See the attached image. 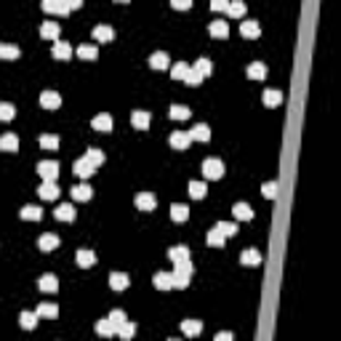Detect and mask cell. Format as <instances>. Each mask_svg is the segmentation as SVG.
I'll use <instances>...</instances> for the list:
<instances>
[{
    "mask_svg": "<svg viewBox=\"0 0 341 341\" xmlns=\"http://www.w3.org/2000/svg\"><path fill=\"white\" fill-rule=\"evenodd\" d=\"M232 213H235V221H251L253 219V211H251L248 203H235Z\"/></svg>",
    "mask_w": 341,
    "mask_h": 341,
    "instance_id": "7",
    "label": "cell"
},
{
    "mask_svg": "<svg viewBox=\"0 0 341 341\" xmlns=\"http://www.w3.org/2000/svg\"><path fill=\"white\" fill-rule=\"evenodd\" d=\"M168 259L173 261V264H179V261L189 259V248H187V245H173V248L168 251Z\"/></svg>",
    "mask_w": 341,
    "mask_h": 341,
    "instance_id": "22",
    "label": "cell"
},
{
    "mask_svg": "<svg viewBox=\"0 0 341 341\" xmlns=\"http://www.w3.org/2000/svg\"><path fill=\"white\" fill-rule=\"evenodd\" d=\"M134 333H136V325L134 323H128V320H123V323L120 325H117V336H120V339H131V336H134Z\"/></svg>",
    "mask_w": 341,
    "mask_h": 341,
    "instance_id": "40",
    "label": "cell"
},
{
    "mask_svg": "<svg viewBox=\"0 0 341 341\" xmlns=\"http://www.w3.org/2000/svg\"><path fill=\"white\" fill-rule=\"evenodd\" d=\"M35 312H37V317H56V314H59V307H56V304H40Z\"/></svg>",
    "mask_w": 341,
    "mask_h": 341,
    "instance_id": "44",
    "label": "cell"
},
{
    "mask_svg": "<svg viewBox=\"0 0 341 341\" xmlns=\"http://www.w3.org/2000/svg\"><path fill=\"white\" fill-rule=\"evenodd\" d=\"M170 219L179 221V224H181V221H187L189 219V208L181 205V203H173V205H170Z\"/></svg>",
    "mask_w": 341,
    "mask_h": 341,
    "instance_id": "20",
    "label": "cell"
},
{
    "mask_svg": "<svg viewBox=\"0 0 341 341\" xmlns=\"http://www.w3.org/2000/svg\"><path fill=\"white\" fill-rule=\"evenodd\" d=\"M37 173H40L43 181H56V176H59V163H56V160H40V163H37Z\"/></svg>",
    "mask_w": 341,
    "mask_h": 341,
    "instance_id": "2",
    "label": "cell"
},
{
    "mask_svg": "<svg viewBox=\"0 0 341 341\" xmlns=\"http://www.w3.org/2000/svg\"><path fill=\"white\" fill-rule=\"evenodd\" d=\"M72 170H75V176H80V179H88V176L96 173V166L88 160V157H80V160H75Z\"/></svg>",
    "mask_w": 341,
    "mask_h": 341,
    "instance_id": "4",
    "label": "cell"
},
{
    "mask_svg": "<svg viewBox=\"0 0 341 341\" xmlns=\"http://www.w3.org/2000/svg\"><path fill=\"white\" fill-rule=\"evenodd\" d=\"M96 333H99V336H104V339H109V336H115L117 333V328H115V323L109 317H104V320H99V323H96Z\"/></svg>",
    "mask_w": 341,
    "mask_h": 341,
    "instance_id": "15",
    "label": "cell"
},
{
    "mask_svg": "<svg viewBox=\"0 0 341 341\" xmlns=\"http://www.w3.org/2000/svg\"><path fill=\"white\" fill-rule=\"evenodd\" d=\"M72 198H75V200H80V203H85V200H91V198H94V189H91L88 184H77L75 189H72Z\"/></svg>",
    "mask_w": 341,
    "mask_h": 341,
    "instance_id": "27",
    "label": "cell"
},
{
    "mask_svg": "<svg viewBox=\"0 0 341 341\" xmlns=\"http://www.w3.org/2000/svg\"><path fill=\"white\" fill-rule=\"evenodd\" d=\"M216 229H219L224 238H232V235H238V221H219Z\"/></svg>",
    "mask_w": 341,
    "mask_h": 341,
    "instance_id": "38",
    "label": "cell"
},
{
    "mask_svg": "<svg viewBox=\"0 0 341 341\" xmlns=\"http://www.w3.org/2000/svg\"><path fill=\"white\" fill-rule=\"evenodd\" d=\"M117 3H128V0H117Z\"/></svg>",
    "mask_w": 341,
    "mask_h": 341,
    "instance_id": "58",
    "label": "cell"
},
{
    "mask_svg": "<svg viewBox=\"0 0 341 341\" xmlns=\"http://www.w3.org/2000/svg\"><path fill=\"white\" fill-rule=\"evenodd\" d=\"M149 120H152V115H149V112H141V109L131 115V123H134V128H139V131L149 128Z\"/></svg>",
    "mask_w": 341,
    "mask_h": 341,
    "instance_id": "18",
    "label": "cell"
},
{
    "mask_svg": "<svg viewBox=\"0 0 341 341\" xmlns=\"http://www.w3.org/2000/svg\"><path fill=\"white\" fill-rule=\"evenodd\" d=\"M19 325H22L24 331H32V328L37 325V312H22L19 314Z\"/></svg>",
    "mask_w": 341,
    "mask_h": 341,
    "instance_id": "29",
    "label": "cell"
},
{
    "mask_svg": "<svg viewBox=\"0 0 341 341\" xmlns=\"http://www.w3.org/2000/svg\"><path fill=\"white\" fill-rule=\"evenodd\" d=\"M40 35L45 37V40H59V24L56 22H45L40 27Z\"/></svg>",
    "mask_w": 341,
    "mask_h": 341,
    "instance_id": "30",
    "label": "cell"
},
{
    "mask_svg": "<svg viewBox=\"0 0 341 341\" xmlns=\"http://www.w3.org/2000/svg\"><path fill=\"white\" fill-rule=\"evenodd\" d=\"M109 320H112L115 328H117V325L123 323V320H126V312H123V309H112V312H109Z\"/></svg>",
    "mask_w": 341,
    "mask_h": 341,
    "instance_id": "54",
    "label": "cell"
},
{
    "mask_svg": "<svg viewBox=\"0 0 341 341\" xmlns=\"http://www.w3.org/2000/svg\"><path fill=\"white\" fill-rule=\"evenodd\" d=\"M56 219H59V221H75V208H72L69 203L59 205V208H56Z\"/></svg>",
    "mask_w": 341,
    "mask_h": 341,
    "instance_id": "34",
    "label": "cell"
},
{
    "mask_svg": "<svg viewBox=\"0 0 341 341\" xmlns=\"http://www.w3.org/2000/svg\"><path fill=\"white\" fill-rule=\"evenodd\" d=\"M187 69H189V64H187V62H179V64H173V69H170V77H173V80H184Z\"/></svg>",
    "mask_w": 341,
    "mask_h": 341,
    "instance_id": "45",
    "label": "cell"
},
{
    "mask_svg": "<svg viewBox=\"0 0 341 341\" xmlns=\"http://www.w3.org/2000/svg\"><path fill=\"white\" fill-rule=\"evenodd\" d=\"M0 149H3V152H16V149H19V139L14 134H5L3 139H0Z\"/></svg>",
    "mask_w": 341,
    "mask_h": 341,
    "instance_id": "31",
    "label": "cell"
},
{
    "mask_svg": "<svg viewBox=\"0 0 341 341\" xmlns=\"http://www.w3.org/2000/svg\"><path fill=\"white\" fill-rule=\"evenodd\" d=\"M170 280H173V288H187L189 285V277L181 272H170Z\"/></svg>",
    "mask_w": 341,
    "mask_h": 341,
    "instance_id": "51",
    "label": "cell"
},
{
    "mask_svg": "<svg viewBox=\"0 0 341 341\" xmlns=\"http://www.w3.org/2000/svg\"><path fill=\"white\" fill-rule=\"evenodd\" d=\"M37 248L40 251H54V248H59V238L56 235H40L37 238Z\"/></svg>",
    "mask_w": 341,
    "mask_h": 341,
    "instance_id": "21",
    "label": "cell"
},
{
    "mask_svg": "<svg viewBox=\"0 0 341 341\" xmlns=\"http://www.w3.org/2000/svg\"><path fill=\"white\" fill-rule=\"evenodd\" d=\"M51 54H54V59H64V62H67V59L72 56V48L67 43H62V40H54V51H51Z\"/></svg>",
    "mask_w": 341,
    "mask_h": 341,
    "instance_id": "26",
    "label": "cell"
},
{
    "mask_svg": "<svg viewBox=\"0 0 341 341\" xmlns=\"http://www.w3.org/2000/svg\"><path fill=\"white\" fill-rule=\"evenodd\" d=\"M227 14H229V16H235V19L245 16V3H242V0H232V3L227 5Z\"/></svg>",
    "mask_w": 341,
    "mask_h": 341,
    "instance_id": "37",
    "label": "cell"
},
{
    "mask_svg": "<svg viewBox=\"0 0 341 341\" xmlns=\"http://www.w3.org/2000/svg\"><path fill=\"white\" fill-rule=\"evenodd\" d=\"M261 192H264V198H277V181H267L264 187H261Z\"/></svg>",
    "mask_w": 341,
    "mask_h": 341,
    "instance_id": "52",
    "label": "cell"
},
{
    "mask_svg": "<svg viewBox=\"0 0 341 341\" xmlns=\"http://www.w3.org/2000/svg\"><path fill=\"white\" fill-rule=\"evenodd\" d=\"M227 5H229V0H211L213 11H227Z\"/></svg>",
    "mask_w": 341,
    "mask_h": 341,
    "instance_id": "55",
    "label": "cell"
},
{
    "mask_svg": "<svg viewBox=\"0 0 341 341\" xmlns=\"http://www.w3.org/2000/svg\"><path fill=\"white\" fill-rule=\"evenodd\" d=\"M85 157H88V160H91V163H94V166H96V168H99V166H102V163H104V152H102V149H96V147H91V149H88V152H85Z\"/></svg>",
    "mask_w": 341,
    "mask_h": 341,
    "instance_id": "50",
    "label": "cell"
},
{
    "mask_svg": "<svg viewBox=\"0 0 341 341\" xmlns=\"http://www.w3.org/2000/svg\"><path fill=\"white\" fill-rule=\"evenodd\" d=\"M283 102V94H280V91H264V104L267 107H277V104Z\"/></svg>",
    "mask_w": 341,
    "mask_h": 341,
    "instance_id": "41",
    "label": "cell"
},
{
    "mask_svg": "<svg viewBox=\"0 0 341 341\" xmlns=\"http://www.w3.org/2000/svg\"><path fill=\"white\" fill-rule=\"evenodd\" d=\"M195 69H198L203 77H208V75H211V72H213V64L208 62L205 56H203V59H198V64H195Z\"/></svg>",
    "mask_w": 341,
    "mask_h": 341,
    "instance_id": "48",
    "label": "cell"
},
{
    "mask_svg": "<svg viewBox=\"0 0 341 341\" xmlns=\"http://www.w3.org/2000/svg\"><path fill=\"white\" fill-rule=\"evenodd\" d=\"M37 288H40L43 293H56L59 291V280L54 274H43L40 280H37Z\"/></svg>",
    "mask_w": 341,
    "mask_h": 341,
    "instance_id": "10",
    "label": "cell"
},
{
    "mask_svg": "<svg viewBox=\"0 0 341 341\" xmlns=\"http://www.w3.org/2000/svg\"><path fill=\"white\" fill-rule=\"evenodd\" d=\"M170 8H176V11H187V8H192V0H170Z\"/></svg>",
    "mask_w": 341,
    "mask_h": 341,
    "instance_id": "53",
    "label": "cell"
},
{
    "mask_svg": "<svg viewBox=\"0 0 341 341\" xmlns=\"http://www.w3.org/2000/svg\"><path fill=\"white\" fill-rule=\"evenodd\" d=\"M136 208H139V211H155V208H157V198L152 192H139V195H136Z\"/></svg>",
    "mask_w": 341,
    "mask_h": 341,
    "instance_id": "5",
    "label": "cell"
},
{
    "mask_svg": "<svg viewBox=\"0 0 341 341\" xmlns=\"http://www.w3.org/2000/svg\"><path fill=\"white\" fill-rule=\"evenodd\" d=\"M240 261H242V264H248V267H253V264H261V253L256 251V248H248V251H242Z\"/></svg>",
    "mask_w": 341,
    "mask_h": 341,
    "instance_id": "32",
    "label": "cell"
},
{
    "mask_svg": "<svg viewBox=\"0 0 341 341\" xmlns=\"http://www.w3.org/2000/svg\"><path fill=\"white\" fill-rule=\"evenodd\" d=\"M14 115H16V107H14V104H8V102L0 104V120H3V123L14 120Z\"/></svg>",
    "mask_w": 341,
    "mask_h": 341,
    "instance_id": "43",
    "label": "cell"
},
{
    "mask_svg": "<svg viewBox=\"0 0 341 341\" xmlns=\"http://www.w3.org/2000/svg\"><path fill=\"white\" fill-rule=\"evenodd\" d=\"M248 77H251V80H264L267 77V67L261 62H253V64H248Z\"/></svg>",
    "mask_w": 341,
    "mask_h": 341,
    "instance_id": "19",
    "label": "cell"
},
{
    "mask_svg": "<svg viewBox=\"0 0 341 341\" xmlns=\"http://www.w3.org/2000/svg\"><path fill=\"white\" fill-rule=\"evenodd\" d=\"M184 83H187V85H200V83H203V75H200V72L195 69V67H189L187 75H184Z\"/></svg>",
    "mask_w": 341,
    "mask_h": 341,
    "instance_id": "49",
    "label": "cell"
},
{
    "mask_svg": "<svg viewBox=\"0 0 341 341\" xmlns=\"http://www.w3.org/2000/svg\"><path fill=\"white\" fill-rule=\"evenodd\" d=\"M208 32H211L213 37H221V40H224V37L229 35V24H227V22H211Z\"/></svg>",
    "mask_w": 341,
    "mask_h": 341,
    "instance_id": "33",
    "label": "cell"
},
{
    "mask_svg": "<svg viewBox=\"0 0 341 341\" xmlns=\"http://www.w3.org/2000/svg\"><path fill=\"white\" fill-rule=\"evenodd\" d=\"M77 56L80 59H96L99 56V48H96V45H80V48H77Z\"/></svg>",
    "mask_w": 341,
    "mask_h": 341,
    "instance_id": "47",
    "label": "cell"
},
{
    "mask_svg": "<svg viewBox=\"0 0 341 341\" xmlns=\"http://www.w3.org/2000/svg\"><path fill=\"white\" fill-rule=\"evenodd\" d=\"M152 283L157 291H170L173 288V280H170V272H157L155 277H152Z\"/></svg>",
    "mask_w": 341,
    "mask_h": 341,
    "instance_id": "16",
    "label": "cell"
},
{
    "mask_svg": "<svg viewBox=\"0 0 341 341\" xmlns=\"http://www.w3.org/2000/svg\"><path fill=\"white\" fill-rule=\"evenodd\" d=\"M19 54H22V51L16 48V45H0V59H19Z\"/></svg>",
    "mask_w": 341,
    "mask_h": 341,
    "instance_id": "46",
    "label": "cell"
},
{
    "mask_svg": "<svg viewBox=\"0 0 341 341\" xmlns=\"http://www.w3.org/2000/svg\"><path fill=\"white\" fill-rule=\"evenodd\" d=\"M128 283H131V280H128L126 272H112V274H109V285H112V291H126Z\"/></svg>",
    "mask_w": 341,
    "mask_h": 341,
    "instance_id": "14",
    "label": "cell"
},
{
    "mask_svg": "<svg viewBox=\"0 0 341 341\" xmlns=\"http://www.w3.org/2000/svg\"><path fill=\"white\" fill-rule=\"evenodd\" d=\"M224 240H227V238H224V235H221L216 227L211 229V232H208V238H205V242H208L211 248H221V245H224Z\"/></svg>",
    "mask_w": 341,
    "mask_h": 341,
    "instance_id": "36",
    "label": "cell"
},
{
    "mask_svg": "<svg viewBox=\"0 0 341 341\" xmlns=\"http://www.w3.org/2000/svg\"><path fill=\"white\" fill-rule=\"evenodd\" d=\"M96 131H102V134H109L112 131V117H109L107 112H102V115H96L94 117V123H91Z\"/></svg>",
    "mask_w": 341,
    "mask_h": 341,
    "instance_id": "12",
    "label": "cell"
},
{
    "mask_svg": "<svg viewBox=\"0 0 341 341\" xmlns=\"http://www.w3.org/2000/svg\"><path fill=\"white\" fill-rule=\"evenodd\" d=\"M37 195H40L43 200H56V198H59V187H56V181H43L40 189H37Z\"/></svg>",
    "mask_w": 341,
    "mask_h": 341,
    "instance_id": "9",
    "label": "cell"
},
{
    "mask_svg": "<svg viewBox=\"0 0 341 341\" xmlns=\"http://www.w3.org/2000/svg\"><path fill=\"white\" fill-rule=\"evenodd\" d=\"M115 37V30L109 27V24H99V27H94V40L99 43H109Z\"/></svg>",
    "mask_w": 341,
    "mask_h": 341,
    "instance_id": "8",
    "label": "cell"
},
{
    "mask_svg": "<svg viewBox=\"0 0 341 341\" xmlns=\"http://www.w3.org/2000/svg\"><path fill=\"white\" fill-rule=\"evenodd\" d=\"M149 67H152V69H166V67H168V54H163V51H155V54L149 56Z\"/></svg>",
    "mask_w": 341,
    "mask_h": 341,
    "instance_id": "28",
    "label": "cell"
},
{
    "mask_svg": "<svg viewBox=\"0 0 341 341\" xmlns=\"http://www.w3.org/2000/svg\"><path fill=\"white\" fill-rule=\"evenodd\" d=\"M240 35H242V37H259V35H261L259 22H242V24H240Z\"/></svg>",
    "mask_w": 341,
    "mask_h": 341,
    "instance_id": "24",
    "label": "cell"
},
{
    "mask_svg": "<svg viewBox=\"0 0 341 341\" xmlns=\"http://www.w3.org/2000/svg\"><path fill=\"white\" fill-rule=\"evenodd\" d=\"M43 11L45 14H54V16H67L69 8L64 5V0H40Z\"/></svg>",
    "mask_w": 341,
    "mask_h": 341,
    "instance_id": "3",
    "label": "cell"
},
{
    "mask_svg": "<svg viewBox=\"0 0 341 341\" xmlns=\"http://www.w3.org/2000/svg\"><path fill=\"white\" fill-rule=\"evenodd\" d=\"M205 192H208L205 181H189V195H192L195 200H203V198H205Z\"/></svg>",
    "mask_w": 341,
    "mask_h": 341,
    "instance_id": "35",
    "label": "cell"
},
{
    "mask_svg": "<svg viewBox=\"0 0 341 341\" xmlns=\"http://www.w3.org/2000/svg\"><path fill=\"white\" fill-rule=\"evenodd\" d=\"M181 331H184V336H200L203 323L200 320H184V323H181Z\"/></svg>",
    "mask_w": 341,
    "mask_h": 341,
    "instance_id": "23",
    "label": "cell"
},
{
    "mask_svg": "<svg viewBox=\"0 0 341 341\" xmlns=\"http://www.w3.org/2000/svg\"><path fill=\"white\" fill-rule=\"evenodd\" d=\"M189 144H192V139H189V134H184V131L170 134V147H173V149H187Z\"/></svg>",
    "mask_w": 341,
    "mask_h": 341,
    "instance_id": "13",
    "label": "cell"
},
{
    "mask_svg": "<svg viewBox=\"0 0 341 341\" xmlns=\"http://www.w3.org/2000/svg\"><path fill=\"white\" fill-rule=\"evenodd\" d=\"M170 120H187L189 117V107H181V104H173V107L168 109Z\"/></svg>",
    "mask_w": 341,
    "mask_h": 341,
    "instance_id": "39",
    "label": "cell"
},
{
    "mask_svg": "<svg viewBox=\"0 0 341 341\" xmlns=\"http://www.w3.org/2000/svg\"><path fill=\"white\" fill-rule=\"evenodd\" d=\"M75 261H77V267H94L96 264V253L94 251H85V248H80V251L75 253Z\"/></svg>",
    "mask_w": 341,
    "mask_h": 341,
    "instance_id": "11",
    "label": "cell"
},
{
    "mask_svg": "<svg viewBox=\"0 0 341 341\" xmlns=\"http://www.w3.org/2000/svg\"><path fill=\"white\" fill-rule=\"evenodd\" d=\"M19 216H22L24 221H37V219H43V211L37 205H24L22 211H19Z\"/></svg>",
    "mask_w": 341,
    "mask_h": 341,
    "instance_id": "25",
    "label": "cell"
},
{
    "mask_svg": "<svg viewBox=\"0 0 341 341\" xmlns=\"http://www.w3.org/2000/svg\"><path fill=\"white\" fill-rule=\"evenodd\" d=\"M203 176H205V179H221V176H224V163H221L219 157L203 160Z\"/></svg>",
    "mask_w": 341,
    "mask_h": 341,
    "instance_id": "1",
    "label": "cell"
},
{
    "mask_svg": "<svg viewBox=\"0 0 341 341\" xmlns=\"http://www.w3.org/2000/svg\"><path fill=\"white\" fill-rule=\"evenodd\" d=\"M229 339H232V333H227V331H224V333H219V336H216V341H229Z\"/></svg>",
    "mask_w": 341,
    "mask_h": 341,
    "instance_id": "57",
    "label": "cell"
},
{
    "mask_svg": "<svg viewBox=\"0 0 341 341\" xmlns=\"http://www.w3.org/2000/svg\"><path fill=\"white\" fill-rule=\"evenodd\" d=\"M37 141H40L43 149H59V136H54V134H43Z\"/></svg>",
    "mask_w": 341,
    "mask_h": 341,
    "instance_id": "42",
    "label": "cell"
},
{
    "mask_svg": "<svg viewBox=\"0 0 341 341\" xmlns=\"http://www.w3.org/2000/svg\"><path fill=\"white\" fill-rule=\"evenodd\" d=\"M64 5H67L69 11H77V8L83 5V0H64Z\"/></svg>",
    "mask_w": 341,
    "mask_h": 341,
    "instance_id": "56",
    "label": "cell"
},
{
    "mask_svg": "<svg viewBox=\"0 0 341 341\" xmlns=\"http://www.w3.org/2000/svg\"><path fill=\"white\" fill-rule=\"evenodd\" d=\"M59 104H62V96H59L56 91H43V94H40V107L59 109Z\"/></svg>",
    "mask_w": 341,
    "mask_h": 341,
    "instance_id": "6",
    "label": "cell"
},
{
    "mask_svg": "<svg viewBox=\"0 0 341 341\" xmlns=\"http://www.w3.org/2000/svg\"><path fill=\"white\" fill-rule=\"evenodd\" d=\"M189 139L192 141H208L211 139V131H208L205 123H200V126H195L192 131H189Z\"/></svg>",
    "mask_w": 341,
    "mask_h": 341,
    "instance_id": "17",
    "label": "cell"
}]
</instances>
